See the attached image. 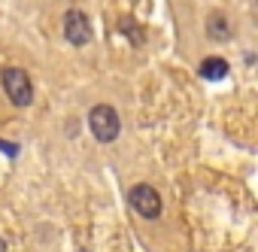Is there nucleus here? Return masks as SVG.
Wrapping results in <instances>:
<instances>
[{"label": "nucleus", "mask_w": 258, "mask_h": 252, "mask_svg": "<svg viewBox=\"0 0 258 252\" xmlns=\"http://www.w3.org/2000/svg\"><path fill=\"white\" fill-rule=\"evenodd\" d=\"M64 37L73 43V46H85L91 40V25H88V16L79 13V10H70L67 19H64Z\"/></svg>", "instance_id": "4"}, {"label": "nucleus", "mask_w": 258, "mask_h": 252, "mask_svg": "<svg viewBox=\"0 0 258 252\" xmlns=\"http://www.w3.org/2000/svg\"><path fill=\"white\" fill-rule=\"evenodd\" d=\"M0 252H7V243H4V240H0Z\"/></svg>", "instance_id": "7"}, {"label": "nucleus", "mask_w": 258, "mask_h": 252, "mask_svg": "<svg viewBox=\"0 0 258 252\" xmlns=\"http://www.w3.org/2000/svg\"><path fill=\"white\" fill-rule=\"evenodd\" d=\"M131 207L143 216V219H155L161 213V198L152 185H134L131 188Z\"/></svg>", "instance_id": "3"}, {"label": "nucleus", "mask_w": 258, "mask_h": 252, "mask_svg": "<svg viewBox=\"0 0 258 252\" xmlns=\"http://www.w3.org/2000/svg\"><path fill=\"white\" fill-rule=\"evenodd\" d=\"M207 34H210L213 40H228V37H231V28H228V19H225L222 13H216V16H210V22H207Z\"/></svg>", "instance_id": "6"}, {"label": "nucleus", "mask_w": 258, "mask_h": 252, "mask_svg": "<svg viewBox=\"0 0 258 252\" xmlns=\"http://www.w3.org/2000/svg\"><path fill=\"white\" fill-rule=\"evenodd\" d=\"M201 76L204 79H225L228 76V61L225 58H207L201 64Z\"/></svg>", "instance_id": "5"}, {"label": "nucleus", "mask_w": 258, "mask_h": 252, "mask_svg": "<svg viewBox=\"0 0 258 252\" xmlns=\"http://www.w3.org/2000/svg\"><path fill=\"white\" fill-rule=\"evenodd\" d=\"M88 124H91L94 140H100V143H112L118 137V112L106 103H97L88 112Z\"/></svg>", "instance_id": "1"}, {"label": "nucleus", "mask_w": 258, "mask_h": 252, "mask_svg": "<svg viewBox=\"0 0 258 252\" xmlns=\"http://www.w3.org/2000/svg\"><path fill=\"white\" fill-rule=\"evenodd\" d=\"M0 79H4V91L10 94V100H13L16 106H28V103L34 100V88H31V79H28L25 70L7 67Z\"/></svg>", "instance_id": "2"}]
</instances>
